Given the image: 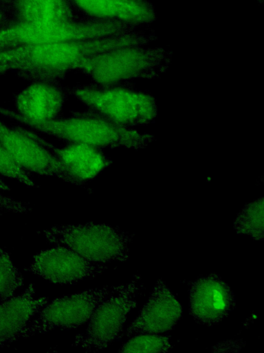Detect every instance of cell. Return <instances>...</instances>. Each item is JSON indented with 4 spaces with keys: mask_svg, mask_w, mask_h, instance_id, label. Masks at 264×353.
Instances as JSON below:
<instances>
[{
    "mask_svg": "<svg viewBox=\"0 0 264 353\" xmlns=\"http://www.w3.org/2000/svg\"><path fill=\"white\" fill-rule=\"evenodd\" d=\"M153 30L133 32L94 39L30 45L0 50V73L14 71L34 81L60 83L69 71L96 54L126 46H144L155 40Z\"/></svg>",
    "mask_w": 264,
    "mask_h": 353,
    "instance_id": "cell-1",
    "label": "cell"
},
{
    "mask_svg": "<svg viewBox=\"0 0 264 353\" xmlns=\"http://www.w3.org/2000/svg\"><path fill=\"white\" fill-rule=\"evenodd\" d=\"M37 133L48 134L67 143H82L99 149L124 148L143 149L155 139L152 134L113 123L87 110L65 118L30 123L26 125Z\"/></svg>",
    "mask_w": 264,
    "mask_h": 353,
    "instance_id": "cell-2",
    "label": "cell"
},
{
    "mask_svg": "<svg viewBox=\"0 0 264 353\" xmlns=\"http://www.w3.org/2000/svg\"><path fill=\"white\" fill-rule=\"evenodd\" d=\"M171 52L162 48L126 46L87 58L78 67L93 84L101 86L125 84L136 79H155L166 72Z\"/></svg>",
    "mask_w": 264,
    "mask_h": 353,
    "instance_id": "cell-3",
    "label": "cell"
},
{
    "mask_svg": "<svg viewBox=\"0 0 264 353\" xmlns=\"http://www.w3.org/2000/svg\"><path fill=\"white\" fill-rule=\"evenodd\" d=\"M139 26L116 20L19 22L0 29V50L23 46L94 39L135 31Z\"/></svg>",
    "mask_w": 264,
    "mask_h": 353,
    "instance_id": "cell-4",
    "label": "cell"
},
{
    "mask_svg": "<svg viewBox=\"0 0 264 353\" xmlns=\"http://www.w3.org/2000/svg\"><path fill=\"white\" fill-rule=\"evenodd\" d=\"M76 85L64 87L89 110L121 125H148L156 118L157 105L151 94L124 85Z\"/></svg>",
    "mask_w": 264,
    "mask_h": 353,
    "instance_id": "cell-5",
    "label": "cell"
},
{
    "mask_svg": "<svg viewBox=\"0 0 264 353\" xmlns=\"http://www.w3.org/2000/svg\"><path fill=\"white\" fill-rule=\"evenodd\" d=\"M48 241L65 245L97 263L128 259L133 236L118 227L87 223L56 225L43 230Z\"/></svg>",
    "mask_w": 264,
    "mask_h": 353,
    "instance_id": "cell-6",
    "label": "cell"
},
{
    "mask_svg": "<svg viewBox=\"0 0 264 353\" xmlns=\"http://www.w3.org/2000/svg\"><path fill=\"white\" fill-rule=\"evenodd\" d=\"M123 285L103 286L65 296L46 303L36 319L19 334L17 339L45 333L56 328L76 329L87 321L96 307L118 292Z\"/></svg>",
    "mask_w": 264,
    "mask_h": 353,
    "instance_id": "cell-7",
    "label": "cell"
},
{
    "mask_svg": "<svg viewBox=\"0 0 264 353\" xmlns=\"http://www.w3.org/2000/svg\"><path fill=\"white\" fill-rule=\"evenodd\" d=\"M139 279L122 285L116 294L102 301L91 316L85 334L75 344L86 351H98L119 337L130 310L137 306Z\"/></svg>",
    "mask_w": 264,
    "mask_h": 353,
    "instance_id": "cell-8",
    "label": "cell"
},
{
    "mask_svg": "<svg viewBox=\"0 0 264 353\" xmlns=\"http://www.w3.org/2000/svg\"><path fill=\"white\" fill-rule=\"evenodd\" d=\"M67 94L60 83L34 81L14 97L16 110L0 106V114L26 125L59 117Z\"/></svg>",
    "mask_w": 264,
    "mask_h": 353,
    "instance_id": "cell-9",
    "label": "cell"
},
{
    "mask_svg": "<svg viewBox=\"0 0 264 353\" xmlns=\"http://www.w3.org/2000/svg\"><path fill=\"white\" fill-rule=\"evenodd\" d=\"M0 144L30 174L56 177L70 184L82 185L46 148L23 132L20 125L9 126L0 120Z\"/></svg>",
    "mask_w": 264,
    "mask_h": 353,
    "instance_id": "cell-10",
    "label": "cell"
},
{
    "mask_svg": "<svg viewBox=\"0 0 264 353\" xmlns=\"http://www.w3.org/2000/svg\"><path fill=\"white\" fill-rule=\"evenodd\" d=\"M105 266L88 261L70 248L58 245L43 250L33 257L26 269L58 284H72L102 273Z\"/></svg>",
    "mask_w": 264,
    "mask_h": 353,
    "instance_id": "cell-11",
    "label": "cell"
},
{
    "mask_svg": "<svg viewBox=\"0 0 264 353\" xmlns=\"http://www.w3.org/2000/svg\"><path fill=\"white\" fill-rule=\"evenodd\" d=\"M235 306L230 287L217 274L193 281L189 288V313L195 322L208 327L226 318Z\"/></svg>",
    "mask_w": 264,
    "mask_h": 353,
    "instance_id": "cell-12",
    "label": "cell"
},
{
    "mask_svg": "<svg viewBox=\"0 0 264 353\" xmlns=\"http://www.w3.org/2000/svg\"><path fill=\"white\" fill-rule=\"evenodd\" d=\"M21 129L46 148L65 171L82 185L93 180L108 168L111 160L101 149L82 143H67L62 147L54 145L36 132L21 125Z\"/></svg>",
    "mask_w": 264,
    "mask_h": 353,
    "instance_id": "cell-13",
    "label": "cell"
},
{
    "mask_svg": "<svg viewBox=\"0 0 264 353\" xmlns=\"http://www.w3.org/2000/svg\"><path fill=\"white\" fill-rule=\"evenodd\" d=\"M182 315V307L166 283L159 279L137 318L124 334H158L171 330Z\"/></svg>",
    "mask_w": 264,
    "mask_h": 353,
    "instance_id": "cell-14",
    "label": "cell"
},
{
    "mask_svg": "<svg viewBox=\"0 0 264 353\" xmlns=\"http://www.w3.org/2000/svg\"><path fill=\"white\" fill-rule=\"evenodd\" d=\"M93 19L120 21L142 27L155 20L154 6L148 0H69Z\"/></svg>",
    "mask_w": 264,
    "mask_h": 353,
    "instance_id": "cell-15",
    "label": "cell"
},
{
    "mask_svg": "<svg viewBox=\"0 0 264 353\" xmlns=\"http://www.w3.org/2000/svg\"><path fill=\"white\" fill-rule=\"evenodd\" d=\"M48 302V298H34V284L20 295L0 303V345L17 340L30 319Z\"/></svg>",
    "mask_w": 264,
    "mask_h": 353,
    "instance_id": "cell-16",
    "label": "cell"
},
{
    "mask_svg": "<svg viewBox=\"0 0 264 353\" xmlns=\"http://www.w3.org/2000/svg\"><path fill=\"white\" fill-rule=\"evenodd\" d=\"M69 0H16L14 11L20 22L74 20Z\"/></svg>",
    "mask_w": 264,
    "mask_h": 353,
    "instance_id": "cell-17",
    "label": "cell"
},
{
    "mask_svg": "<svg viewBox=\"0 0 264 353\" xmlns=\"http://www.w3.org/2000/svg\"><path fill=\"white\" fill-rule=\"evenodd\" d=\"M233 227L236 232L263 241L264 239V202L260 197L245 204L237 214Z\"/></svg>",
    "mask_w": 264,
    "mask_h": 353,
    "instance_id": "cell-18",
    "label": "cell"
},
{
    "mask_svg": "<svg viewBox=\"0 0 264 353\" xmlns=\"http://www.w3.org/2000/svg\"><path fill=\"white\" fill-rule=\"evenodd\" d=\"M23 285L21 272L12 263L9 254L0 248V303L13 297Z\"/></svg>",
    "mask_w": 264,
    "mask_h": 353,
    "instance_id": "cell-19",
    "label": "cell"
},
{
    "mask_svg": "<svg viewBox=\"0 0 264 353\" xmlns=\"http://www.w3.org/2000/svg\"><path fill=\"white\" fill-rule=\"evenodd\" d=\"M173 346L169 338L155 334H142L134 336L125 343L119 352L157 353L170 351Z\"/></svg>",
    "mask_w": 264,
    "mask_h": 353,
    "instance_id": "cell-20",
    "label": "cell"
},
{
    "mask_svg": "<svg viewBox=\"0 0 264 353\" xmlns=\"http://www.w3.org/2000/svg\"><path fill=\"white\" fill-rule=\"evenodd\" d=\"M0 175L29 188L37 187L31 174L23 168L10 152L0 144Z\"/></svg>",
    "mask_w": 264,
    "mask_h": 353,
    "instance_id": "cell-21",
    "label": "cell"
},
{
    "mask_svg": "<svg viewBox=\"0 0 264 353\" xmlns=\"http://www.w3.org/2000/svg\"><path fill=\"white\" fill-rule=\"evenodd\" d=\"M245 345V341L241 339L226 340L219 342L212 347V352H239Z\"/></svg>",
    "mask_w": 264,
    "mask_h": 353,
    "instance_id": "cell-22",
    "label": "cell"
},
{
    "mask_svg": "<svg viewBox=\"0 0 264 353\" xmlns=\"http://www.w3.org/2000/svg\"><path fill=\"white\" fill-rule=\"evenodd\" d=\"M24 210L23 203L0 194V211L22 213Z\"/></svg>",
    "mask_w": 264,
    "mask_h": 353,
    "instance_id": "cell-23",
    "label": "cell"
},
{
    "mask_svg": "<svg viewBox=\"0 0 264 353\" xmlns=\"http://www.w3.org/2000/svg\"><path fill=\"white\" fill-rule=\"evenodd\" d=\"M10 189H11V188L4 181V178L0 175V190L6 191V190H10Z\"/></svg>",
    "mask_w": 264,
    "mask_h": 353,
    "instance_id": "cell-24",
    "label": "cell"
},
{
    "mask_svg": "<svg viewBox=\"0 0 264 353\" xmlns=\"http://www.w3.org/2000/svg\"><path fill=\"white\" fill-rule=\"evenodd\" d=\"M3 12L1 11V8H0V23L3 20Z\"/></svg>",
    "mask_w": 264,
    "mask_h": 353,
    "instance_id": "cell-25",
    "label": "cell"
},
{
    "mask_svg": "<svg viewBox=\"0 0 264 353\" xmlns=\"http://www.w3.org/2000/svg\"><path fill=\"white\" fill-rule=\"evenodd\" d=\"M256 1H258L261 4L263 3V0H256Z\"/></svg>",
    "mask_w": 264,
    "mask_h": 353,
    "instance_id": "cell-26",
    "label": "cell"
}]
</instances>
